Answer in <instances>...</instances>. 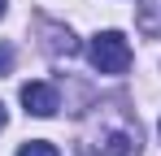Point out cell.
I'll return each mask as SVG.
<instances>
[{"label":"cell","instance_id":"1","mask_svg":"<svg viewBox=\"0 0 161 156\" xmlns=\"http://www.w3.org/2000/svg\"><path fill=\"white\" fill-rule=\"evenodd\" d=\"M83 156H139V126L113 122L83 139Z\"/></svg>","mask_w":161,"mask_h":156},{"label":"cell","instance_id":"2","mask_svg":"<svg viewBox=\"0 0 161 156\" xmlns=\"http://www.w3.org/2000/svg\"><path fill=\"white\" fill-rule=\"evenodd\" d=\"M87 52H92L96 74H126V70H131V44H126L118 30H100Z\"/></svg>","mask_w":161,"mask_h":156},{"label":"cell","instance_id":"3","mask_svg":"<svg viewBox=\"0 0 161 156\" xmlns=\"http://www.w3.org/2000/svg\"><path fill=\"white\" fill-rule=\"evenodd\" d=\"M22 104H26L31 117H53L57 108H61L53 82H26V87H22Z\"/></svg>","mask_w":161,"mask_h":156},{"label":"cell","instance_id":"4","mask_svg":"<svg viewBox=\"0 0 161 156\" xmlns=\"http://www.w3.org/2000/svg\"><path fill=\"white\" fill-rule=\"evenodd\" d=\"M39 35H44V48L53 52V56H65V61H70V56H79V39H74L65 26L44 22V26H39Z\"/></svg>","mask_w":161,"mask_h":156},{"label":"cell","instance_id":"5","mask_svg":"<svg viewBox=\"0 0 161 156\" xmlns=\"http://www.w3.org/2000/svg\"><path fill=\"white\" fill-rule=\"evenodd\" d=\"M135 26H139V35L157 39V35H161V0H139V9H135Z\"/></svg>","mask_w":161,"mask_h":156},{"label":"cell","instance_id":"6","mask_svg":"<svg viewBox=\"0 0 161 156\" xmlns=\"http://www.w3.org/2000/svg\"><path fill=\"white\" fill-rule=\"evenodd\" d=\"M18 156H61V152H57L48 139H31V143H22V148H18Z\"/></svg>","mask_w":161,"mask_h":156},{"label":"cell","instance_id":"7","mask_svg":"<svg viewBox=\"0 0 161 156\" xmlns=\"http://www.w3.org/2000/svg\"><path fill=\"white\" fill-rule=\"evenodd\" d=\"M13 70V52H9V44H0V78Z\"/></svg>","mask_w":161,"mask_h":156},{"label":"cell","instance_id":"8","mask_svg":"<svg viewBox=\"0 0 161 156\" xmlns=\"http://www.w3.org/2000/svg\"><path fill=\"white\" fill-rule=\"evenodd\" d=\"M4 122H9V117H4V104H0V130H4Z\"/></svg>","mask_w":161,"mask_h":156},{"label":"cell","instance_id":"9","mask_svg":"<svg viewBox=\"0 0 161 156\" xmlns=\"http://www.w3.org/2000/svg\"><path fill=\"white\" fill-rule=\"evenodd\" d=\"M0 18H4V0H0Z\"/></svg>","mask_w":161,"mask_h":156},{"label":"cell","instance_id":"10","mask_svg":"<svg viewBox=\"0 0 161 156\" xmlns=\"http://www.w3.org/2000/svg\"><path fill=\"white\" fill-rule=\"evenodd\" d=\"M157 130H161V126H157Z\"/></svg>","mask_w":161,"mask_h":156}]
</instances>
